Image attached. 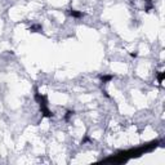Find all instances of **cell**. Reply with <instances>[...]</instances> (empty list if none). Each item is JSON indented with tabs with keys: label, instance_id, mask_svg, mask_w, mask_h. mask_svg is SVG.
Wrapping results in <instances>:
<instances>
[{
	"label": "cell",
	"instance_id": "1",
	"mask_svg": "<svg viewBox=\"0 0 165 165\" xmlns=\"http://www.w3.org/2000/svg\"><path fill=\"white\" fill-rule=\"evenodd\" d=\"M159 143H160V141H154L148 144H144V146H142V147H138V148L129 150V151H125V152H119V154H116L115 156L106 159L105 161L106 162H117V164H123V162H126L130 159L141 156V155H143L144 152H148V151H151V150L156 148V147L159 146Z\"/></svg>",
	"mask_w": 165,
	"mask_h": 165
},
{
	"label": "cell",
	"instance_id": "2",
	"mask_svg": "<svg viewBox=\"0 0 165 165\" xmlns=\"http://www.w3.org/2000/svg\"><path fill=\"white\" fill-rule=\"evenodd\" d=\"M35 99H36V102L39 103L40 107H45V106H48V99H46V97L43 95L41 93H39L38 90H36V93H35Z\"/></svg>",
	"mask_w": 165,
	"mask_h": 165
},
{
	"label": "cell",
	"instance_id": "3",
	"mask_svg": "<svg viewBox=\"0 0 165 165\" xmlns=\"http://www.w3.org/2000/svg\"><path fill=\"white\" fill-rule=\"evenodd\" d=\"M40 111H41V113H43V116H45V117H53V112L48 108V106L40 107Z\"/></svg>",
	"mask_w": 165,
	"mask_h": 165
},
{
	"label": "cell",
	"instance_id": "4",
	"mask_svg": "<svg viewBox=\"0 0 165 165\" xmlns=\"http://www.w3.org/2000/svg\"><path fill=\"white\" fill-rule=\"evenodd\" d=\"M68 14L71 15V17H74V18H80V17L84 15V13L79 12V10H75V9H68Z\"/></svg>",
	"mask_w": 165,
	"mask_h": 165
},
{
	"label": "cell",
	"instance_id": "5",
	"mask_svg": "<svg viewBox=\"0 0 165 165\" xmlns=\"http://www.w3.org/2000/svg\"><path fill=\"white\" fill-rule=\"evenodd\" d=\"M101 80H102V82H107V81H110V80H112V75H101Z\"/></svg>",
	"mask_w": 165,
	"mask_h": 165
},
{
	"label": "cell",
	"instance_id": "6",
	"mask_svg": "<svg viewBox=\"0 0 165 165\" xmlns=\"http://www.w3.org/2000/svg\"><path fill=\"white\" fill-rule=\"evenodd\" d=\"M30 31H32V32H39V31H41V26H39V25L31 26V27H30Z\"/></svg>",
	"mask_w": 165,
	"mask_h": 165
},
{
	"label": "cell",
	"instance_id": "7",
	"mask_svg": "<svg viewBox=\"0 0 165 165\" xmlns=\"http://www.w3.org/2000/svg\"><path fill=\"white\" fill-rule=\"evenodd\" d=\"M164 77H165V74H164V72H159V74H157V80H159V82H160V84H161V82H162V80H164Z\"/></svg>",
	"mask_w": 165,
	"mask_h": 165
}]
</instances>
